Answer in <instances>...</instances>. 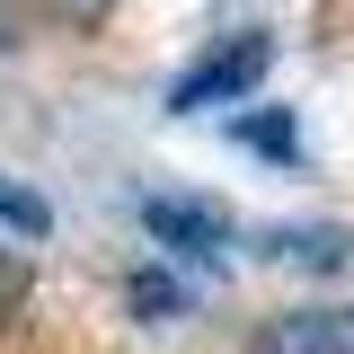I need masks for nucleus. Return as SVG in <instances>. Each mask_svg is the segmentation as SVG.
<instances>
[{"instance_id": "nucleus-7", "label": "nucleus", "mask_w": 354, "mask_h": 354, "mask_svg": "<svg viewBox=\"0 0 354 354\" xmlns=\"http://www.w3.org/2000/svg\"><path fill=\"white\" fill-rule=\"evenodd\" d=\"M18 301H27V257H18V248H0V319H9Z\"/></svg>"}, {"instance_id": "nucleus-1", "label": "nucleus", "mask_w": 354, "mask_h": 354, "mask_svg": "<svg viewBox=\"0 0 354 354\" xmlns=\"http://www.w3.org/2000/svg\"><path fill=\"white\" fill-rule=\"evenodd\" d=\"M266 62H274V44L248 27V36H230V44H213L186 80L169 88V106H221V97H257V80H266Z\"/></svg>"}, {"instance_id": "nucleus-2", "label": "nucleus", "mask_w": 354, "mask_h": 354, "mask_svg": "<svg viewBox=\"0 0 354 354\" xmlns=\"http://www.w3.org/2000/svg\"><path fill=\"white\" fill-rule=\"evenodd\" d=\"M257 354H354V310H292L257 328Z\"/></svg>"}, {"instance_id": "nucleus-9", "label": "nucleus", "mask_w": 354, "mask_h": 354, "mask_svg": "<svg viewBox=\"0 0 354 354\" xmlns=\"http://www.w3.org/2000/svg\"><path fill=\"white\" fill-rule=\"evenodd\" d=\"M44 9H53V18H71V27H97L115 0H44Z\"/></svg>"}, {"instance_id": "nucleus-8", "label": "nucleus", "mask_w": 354, "mask_h": 354, "mask_svg": "<svg viewBox=\"0 0 354 354\" xmlns=\"http://www.w3.org/2000/svg\"><path fill=\"white\" fill-rule=\"evenodd\" d=\"M133 301L160 319V310H177V283H160V274H133Z\"/></svg>"}, {"instance_id": "nucleus-4", "label": "nucleus", "mask_w": 354, "mask_h": 354, "mask_svg": "<svg viewBox=\"0 0 354 354\" xmlns=\"http://www.w3.org/2000/svg\"><path fill=\"white\" fill-rule=\"evenodd\" d=\"M142 221H151V239H169V248H221V239H230V221H221L213 204H177V195H151Z\"/></svg>"}, {"instance_id": "nucleus-10", "label": "nucleus", "mask_w": 354, "mask_h": 354, "mask_svg": "<svg viewBox=\"0 0 354 354\" xmlns=\"http://www.w3.org/2000/svg\"><path fill=\"white\" fill-rule=\"evenodd\" d=\"M0 53H9V9H0Z\"/></svg>"}, {"instance_id": "nucleus-5", "label": "nucleus", "mask_w": 354, "mask_h": 354, "mask_svg": "<svg viewBox=\"0 0 354 354\" xmlns=\"http://www.w3.org/2000/svg\"><path fill=\"white\" fill-rule=\"evenodd\" d=\"M239 142H257L266 160H301V133H292V115H283V106L248 115V124H239Z\"/></svg>"}, {"instance_id": "nucleus-6", "label": "nucleus", "mask_w": 354, "mask_h": 354, "mask_svg": "<svg viewBox=\"0 0 354 354\" xmlns=\"http://www.w3.org/2000/svg\"><path fill=\"white\" fill-rule=\"evenodd\" d=\"M0 221H9V230H27V239H36V230H53V213H44V195H27V186H9V177H0Z\"/></svg>"}, {"instance_id": "nucleus-3", "label": "nucleus", "mask_w": 354, "mask_h": 354, "mask_svg": "<svg viewBox=\"0 0 354 354\" xmlns=\"http://www.w3.org/2000/svg\"><path fill=\"white\" fill-rule=\"evenodd\" d=\"M266 257L301 266V274H346L354 266V230H266Z\"/></svg>"}]
</instances>
